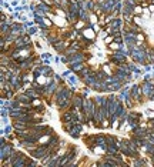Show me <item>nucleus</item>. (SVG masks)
Returning <instances> with one entry per match:
<instances>
[{"label": "nucleus", "mask_w": 154, "mask_h": 167, "mask_svg": "<svg viewBox=\"0 0 154 167\" xmlns=\"http://www.w3.org/2000/svg\"><path fill=\"white\" fill-rule=\"evenodd\" d=\"M107 36H108V32H107V30H104V29H103L101 32L98 33V37H100L101 40H103V39H106V37H107Z\"/></svg>", "instance_id": "nucleus-17"}, {"label": "nucleus", "mask_w": 154, "mask_h": 167, "mask_svg": "<svg viewBox=\"0 0 154 167\" xmlns=\"http://www.w3.org/2000/svg\"><path fill=\"white\" fill-rule=\"evenodd\" d=\"M149 10L151 12V13H154V3H150L149 5Z\"/></svg>", "instance_id": "nucleus-18"}, {"label": "nucleus", "mask_w": 154, "mask_h": 167, "mask_svg": "<svg viewBox=\"0 0 154 167\" xmlns=\"http://www.w3.org/2000/svg\"><path fill=\"white\" fill-rule=\"evenodd\" d=\"M98 22H100V17H98V16L94 13V12H90V14H89V24H90V26L97 24Z\"/></svg>", "instance_id": "nucleus-10"}, {"label": "nucleus", "mask_w": 154, "mask_h": 167, "mask_svg": "<svg viewBox=\"0 0 154 167\" xmlns=\"http://www.w3.org/2000/svg\"><path fill=\"white\" fill-rule=\"evenodd\" d=\"M73 114H71L70 110H64V111H60V123H67V121H71L73 120Z\"/></svg>", "instance_id": "nucleus-8"}, {"label": "nucleus", "mask_w": 154, "mask_h": 167, "mask_svg": "<svg viewBox=\"0 0 154 167\" xmlns=\"http://www.w3.org/2000/svg\"><path fill=\"white\" fill-rule=\"evenodd\" d=\"M87 64H89V61H80V63H70V64H66V67H69L73 73L79 74Z\"/></svg>", "instance_id": "nucleus-4"}, {"label": "nucleus", "mask_w": 154, "mask_h": 167, "mask_svg": "<svg viewBox=\"0 0 154 167\" xmlns=\"http://www.w3.org/2000/svg\"><path fill=\"white\" fill-rule=\"evenodd\" d=\"M87 26H90L89 22H84V20H77V23L73 24V29H74V30H83V29L87 27Z\"/></svg>", "instance_id": "nucleus-9"}, {"label": "nucleus", "mask_w": 154, "mask_h": 167, "mask_svg": "<svg viewBox=\"0 0 154 167\" xmlns=\"http://www.w3.org/2000/svg\"><path fill=\"white\" fill-rule=\"evenodd\" d=\"M83 34H84V37L87 39V40H91V42H96V39H97V33L93 30V27L91 26H87V27H84L83 30Z\"/></svg>", "instance_id": "nucleus-5"}, {"label": "nucleus", "mask_w": 154, "mask_h": 167, "mask_svg": "<svg viewBox=\"0 0 154 167\" xmlns=\"http://www.w3.org/2000/svg\"><path fill=\"white\" fill-rule=\"evenodd\" d=\"M121 46L123 44H120V43H117V42H113L108 44V51H118V50H121Z\"/></svg>", "instance_id": "nucleus-11"}, {"label": "nucleus", "mask_w": 154, "mask_h": 167, "mask_svg": "<svg viewBox=\"0 0 154 167\" xmlns=\"http://www.w3.org/2000/svg\"><path fill=\"white\" fill-rule=\"evenodd\" d=\"M114 39H116V37L113 36V34H108V36L106 37V39H103V43H104L106 46H108L110 43H113V42H114Z\"/></svg>", "instance_id": "nucleus-15"}, {"label": "nucleus", "mask_w": 154, "mask_h": 167, "mask_svg": "<svg viewBox=\"0 0 154 167\" xmlns=\"http://www.w3.org/2000/svg\"><path fill=\"white\" fill-rule=\"evenodd\" d=\"M143 10H144L143 5H135L134 6V16H141V14H143Z\"/></svg>", "instance_id": "nucleus-14"}, {"label": "nucleus", "mask_w": 154, "mask_h": 167, "mask_svg": "<svg viewBox=\"0 0 154 167\" xmlns=\"http://www.w3.org/2000/svg\"><path fill=\"white\" fill-rule=\"evenodd\" d=\"M107 60L110 61V63H113V64H126V63H128V56H126L124 53H121V51H110L107 54Z\"/></svg>", "instance_id": "nucleus-1"}, {"label": "nucleus", "mask_w": 154, "mask_h": 167, "mask_svg": "<svg viewBox=\"0 0 154 167\" xmlns=\"http://www.w3.org/2000/svg\"><path fill=\"white\" fill-rule=\"evenodd\" d=\"M96 143L98 146H101V147L107 148L108 144H107V134H104V133H96Z\"/></svg>", "instance_id": "nucleus-6"}, {"label": "nucleus", "mask_w": 154, "mask_h": 167, "mask_svg": "<svg viewBox=\"0 0 154 167\" xmlns=\"http://www.w3.org/2000/svg\"><path fill=\"white\" fill-rule=\"evenodd\" d=\"M84 99H86V96H83L81 94V92H76L74 96L71 97V102H73V106L77 107L79 110H83V103H84Z\"/></svg>", "instance_id": "nucleus-2"}, {"label": "nucleus", "mask_w": 154, "mask_h": 167, "mask_svg": "<svg viewBox=\"0 0 154 167\" xmlns=\"http://www.w3.org/2000/svg\"><path fill=\"white\" fill-rule=\"evenodd\" d=\"M140 86H141V92H143V96H144V99L149 102L150 96H151V90H153L154 86H151V84L149 83V82H145V80H141L140 82Z\"/></svg>", "instance_id": "nucleus-3"}, {"label": "nucleus", "mask_w": 154, "mask_h": 167, "mask_svg": "<svg viewBox=\"0 0 154 167\" xmlns=\"http://www.w3.org/2000/svg\"><path fill=\"white\" fill-rule=\"evenodd\" d=\"M43 23H44V26H46V27H50V29L54 26V22H53L50 17H47V16H44V17H43Z\"/></svg>", "instance_id": "nucleus-13"}, {"label": "nucleus", "mask_w": 154, "mask_h": 167, "mask_svg": "<svg viewBox=\"0 0 154 167\" xmlns=\"http://www.w3.org/2000/svg\"><path fill=\"white\" fill-rule=\"evenodd\" d=\"M54 73H56V71L53 70V67H51L49 63H43L42 64V74L47 76V77H53V74Z\"/></svg>", "instance_id": "nucleus-7"}, {"label": "nucleus", "mask_w": 154, "mask_h": 167, "mask_svg": "<svg viewBox=\"0 0 154 167\" xmlns=\"http://www.w3.org/2000/svg\"><path fill=\"white\" fill-rule=\"evenodd\" d=\"M137 40H139V42H145V40H147V34H145L144 32L137 33Z\"/></svg>", "instance_id": "nucleus-16"}, {"label": "nucleus", "mask_w": 154, "mask_h": 167, "mask_svg": "<svg viewBox=\"0 0 154 167\" xmlns=\"http://www.w3.org/2000/svg\"><path fill=\"white\" fill-rule=\"evenodd\" d=\"M151 20H154V13H151Z\"/></svg>", "instance_id": "nucleus-19"}, {"label": "nucleus", "mask_w": 154, "mask_h": 167, "mask_svg": "<svg viewBox=\"0 0 154 167\" xmlns=\"http://www.w3.org/2000/svg\"><path fill=\"white\" fill-rule=\"evenodd\" d=\"M153 44H154V43H153Z\"/></svg>", "instance_id": "nucleus-20"}, {"label": "nucleus", "mask_w": 154, "mask_h": 167, "mask_svg": "<svg viewBox=\"0 0 154 167\" xmlns=\"http://www.w3.org/2000/svg\"><path fill=\"white\" fill-rule=\"evenodd\" d=\"M73 123H71V121H67V123H61V130H63V131H64V133H67V134H69V133H70V130L73 129Z\"/></svg>", "instance_id": "nucleus-12"}]
</instances>
